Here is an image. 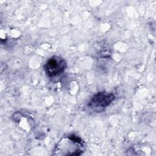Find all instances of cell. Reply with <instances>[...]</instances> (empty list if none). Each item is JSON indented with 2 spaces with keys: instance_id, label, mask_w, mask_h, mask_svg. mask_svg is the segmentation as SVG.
I'll return each mask as SVG.
<instances>
[{
  "instance_id": "obj_1",
  "label": "cell",
  "mask_w": 156,
  "mask_h": 156,
  "mask_svg": "<svg viewBox=\"0 0 156 156\" xmlns=\"http://www.w3.org/2000/svg\"><path fill=\"white\" fill-rule=\"evenodd\" d=\"M85 151L83 141L71 135L63 137L54 149L52 155L56 156H77Z\"/></svg>"
},
{
  "instance_id": "obj_2",
  "label": "cell",
  "mask_w": 156,
  "mask_h": 156,
  "mask_svg": "<svg viewBox=\"0 0 156 156\" xmlns=\"http://www.w3.org/2000/svg\"><path fill=\"white\" fill-rule=\"evenodd\" d=\"M66 67V61L62 57L57 55L49 58L44 65V71L51 79L60 77L64 73Z\"/></svg>"
},
{
  "instance_id": "obj_3",
  "label": "cell",
  "mask_w": 156,
  "mask_h": 156,
  "mask_svg": "<svg viewBox=\"0 0 156 156\" xmlns=\"http://www.w3.org/2000/svg\"><path fill=\"white\" fill-rule=\"evenodd\" d=\"M113 93L104 91L98 92L94 94L88 103V107L96 112L104 111L114 100Z\"/></svg>"
}]
</instances>
